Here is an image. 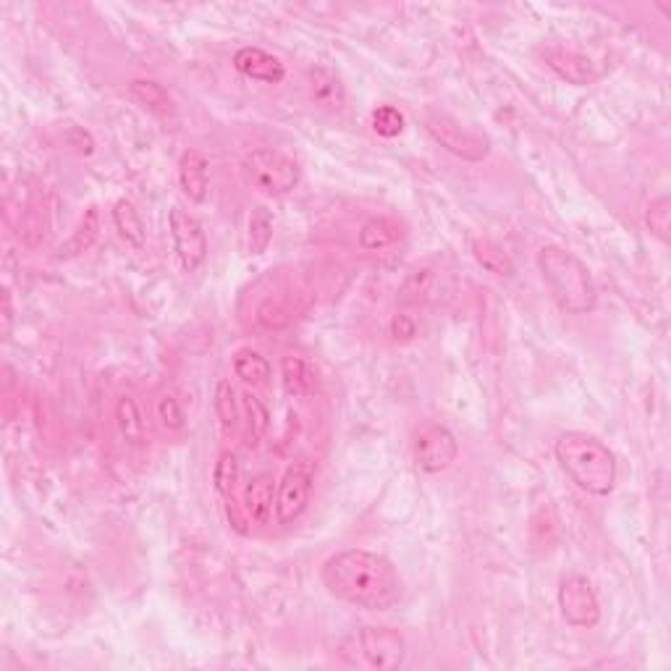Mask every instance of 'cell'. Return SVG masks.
<instances>
[{
    "label": "cell",
    "mask_w": 671,
    "mask_h": 671,
    "mask_svg": "<svg viewBox=\"0 0 671 671\" xmlns=\"http://www.w3.org/2000/svg\"><path fill=\"white\" fill-rule=\"evenodd\" d=\"M113 226H116L118 236L124 239L134 250H145L147 244V229L139 210L134 208L129 200H118L113 205Z\"/></svg>",
    "instance_id": "20"
},
{
    "label": "cell",
    "mask_w": 671,
    "mask_h": 671,
    "mask_svg": "<svg viewBox=\"0 0 671 671\" xmlns=\"http://www.w3.org/2000/svg\"><path fill=\"white\" fill-rule=\"evenodd\" d=\"M312 491H315V472H312L310 464L307 462L291 464L276 488V506H273V514H276L278 525L284 527L294 525V522L307 512Z\"/></svg>",
    "instance_id": "8"
},
{
    "label": "cell",
    "mask_w": 671,
    "mask_h": 671,
    "mask_svg": "<svg viewBox=\"0 0 671 671\" xmlns=\"http://www.w3.org/2000/svg\"><path fill=\"white\" fill-rule=\"evenodd\" d=\"M554 457L572 483L588 496H609L616 488L619 467L614 451L585 430H567L554 443Z\"/></svg>",
    "instance_id": "2"
},
{
    "label": "cell",
    "mask_w": 671,
    "mask_h": 671,
    "mask_svg": "<svg viewBox=\"0 0 671 671\" xmlns=\"http://www.w3.org/2000/svg\"><path fill=\"white\" fill-rule=\"evenodd\" d=\"M320 580L339 601L365 611H388L402 601V577L383 554L346 548L326 559Z\"/></svg>",
    "instance_id": "1"
},
{
    "label": "cell",
    "mask_w": 671,
    "mask_h": 671,
    "mask_svg": "<svg viewBox=\"0 0 671 671\" xmlns=\"http://www.w3.org/2000/svg\"><path fill=\"white\" fill-rule=\"evenodd\" d=\"M0 315H3V339L11 336V328H14V307H11V291L3 289V297H0Z\"/></svg>",
    "instance_id": "33"
},
{
    "label": "cell",
    "mask_w": 671,
    "mask_h": 671,
    "mask_svg": "<svg viewBox=\"0 0 671 671\" xmlns=\"http://www.w3.org/2000/svg\"><path fill=\"white\" fill-rule=\"evenodd\" d=\"M129 90H132V95L137 97L139 103L145 105L150 113H155V116L168 118L176 113L173 97L168 95L166 87L160 82H155V79H134V82L129 84Z\"/></svg>",
    "instance_id": "22"
},
{
    "label": "cell",
    "mask_w": 671,
    "mask_h": 671,
    "mask_svg": "<svg viewBox=\"0 0 671 671\" xmlns=\"http://www.w3.org/2000/svg\"><path fill=\"white\" fill-rule=\"evenodd\" d=\"M276 480L268 472H260L255 478H250V483L244 485V514L247 519H252L255 525H265L273 514V506H276Z\"/></svg>",
    "instance_id": "13"
},
{
    "label": "cell",
    "mask_w": 671,
    "mask_h": 671,
    "mask_svg": "<svg viewBox=\"0 0 671 671\" xmlns=\"http://www.w3.org/2000/svg\"><path fill=\"white\" fill-rule=\"evenodd\" d=\"M391 336L396 341H409L417 336V323L409 315H394L391 320Z\"/></svg>",
    "instance_id": "32"
},
{
    "label": "cell",
    "mask_w": 671,
    "mask_h": 671,
    "mask_svg": "<svg viewBox=\"0 0 671 671\" xmlns=\"http://www.w3.org/2000/svg\"><path fill=\"white\" fill-rule=\"evenodd\" d=\"M412 451H415V462L422 472L438 475V472H446L451 464L457 462L459 441L446 425L428 422L415 433Z\"/></svg>",
    "instance_id": "9"
},
{
    "label": "cell",
    "mask_w": 671,
    "mask_h": 671,
    "mask_svg": "<svg viewBox=\"0 0 671 671\" xmlns=\"http://www.w3.org/2000/svg\"><path fill=\"white\" fill-rule=\"evenodd\" d=\"M234 69L242 77L263 84H281L286 79V66L273 53L257 45H244L234 53Z\"/></svg>",
    "instance_id": "11"
},
{
    "label": "cell",
    "mask_w": 671,
    "mask_h": 671,
    "mask_svg": "<svg viewBox=\"0 0 671 671\" xmlns=\"http://www.w3.org/2000/svg\"><path fill=\"white\" fill-rule=\"evenodd\" d=\"M307 92H310L312 103H318L326 111H341L346 105L344 84L326 66H312L307 71Z\"/></svg>",
    "instance_id": "14"
},
{
    "label": "cell",
    "mask_w": 671,
    "mask_h": 671,
    "mask_svg": "<svg viewBox=\"0 0 671 671\" xmlns=\"http://www.w3.org/2000/svg\"><path fill=\"white\" fill-rule=\"evenodd\" d=\"M242 173L247 184L265 197H284L294 192L302 179L297 160L273 147H257L244 155Z\"/></svg>",
    "instance_id": "4"
},
{
    "label": "cell",
    "mask_w": 671,
    "mask_h": 671,
    "mask_svg": "<svg viewBox=\"0 0 671 671\" xmlns=\"http://www.w3.org/2000/svg\"><path fill=\"white\" fill-rule=\"evenodd\" d=\"M540 276L546 281L551 297L567 315H590L598 307V289H595L593 273L575 252L559 244L540 247L538 257Z\"/></svg>",
    "instance_id": "3"
},
{
    "label": "cell",
    "mask_w": 671,
    "mask_h": 671,
    "mask_svg": "<svg viewBox=\"0 0 671 671\" xmlns=\"http://www.w3.org/2000/svg\"><path fill=\"white\" fill-rule=\"evenodd\" d=\"M472 255L485 270H491L496 276H512L514 273V265L509 263V257L504 255L499 244L485 242V239L483 242H475L472 244Z\"/></svg>",
    "instance_id": "27"
},
{
    "label": "cell",
    "mask_w": 671,
    "mask_h": 671,
    "mask_svg": "<svg viewBox=\"0 0 671 671\" xmlns=\"http://www.w3.org/2000/svg\"><path fill=\"white\" fill-rule=\"evenodd\" d=\"M257 320H260L265 328H284V326H289L291 315L281 305L265 302V305L257 310Z\"/></svg>",
    "instance_id": "31"
},
{
    "label": "cell",
    "mask_w": 671,
    "mask_h": 671,
    "mask_svg": "<svg viewBox=\"0 0 671 671\" xmlns=\"http://www.w3.org/2000/svg\"><path fill=\"white\" fill-rule=\"evenodd\" d=\"M281 383H284L286 394L294 399H305L315 391V370L305 357L286 354L281 360Z\"/></svg>",
    "instance_id": "18"
},
{
    "label": "cell",
    "mask_w": 671,
    "mask_h": 671,
    "mask_svg": "<svg viewBox=\"0 0 671 671\" xmlns=\"http://www.w3.org/2000/svg\"><path fill=\"white\" fill-rule=\"evenodd\" d=\"M645 226L656 236L658 242L669 244L671 239V200L669 194H661L645 208Z\"/></svg>",
    "instance_id": "25"
},
{
    "label": "cell",
    "mask_w": 671,
    "mask_h": 671,
    "mask_svg": "<svg viewBox=\"0 0 671 671\" xmlns=\"http://www.w3.org/2000/svg\"><path fill=\"white\" fill-rule=\"evenodd\" d=\"M273 242V213L265 205H255L247 215V252L255 257L265 255Z\"/></svg>",
    "instance_id": "23"
},
{
    "label": "cell",
    "mask_w": 671,
    "mask_h": 671,
    "mask_svg": "<svg viewBox=\"0 0 671 671\" xmlns=\"http://www.w3.org/2000/svg\"><path fill=\"white\" fill-rule=\"evenodd\" d=\"M97 236H100V210L92 205V208L84 210L82 221L74 229V234L69 236V242H63L56 252V260H74V257L84 255L95 247Z\"/></svg>",
    "instance_id": "17"
},
{
    "label": "cell",
    "mask_w": 671,
    "mask_h": 671,
    "mask_svg": "<svg viewBox=\"0 0 671 671\" xmlns=\"http://www.w3.org/2000/svg\"><path fill=\"white\" fill-rule=\"evenodd\" d=\"M239 472H242V467H239V457H236V451H229V449L221 451L213 467V485H215V493H218L223 501L234 499L236 483H239Z\"/></svg>",
    "instance_id": "24"
},
{
    "label": "cell",
    "mask_w": 671,
    "mask_h": 671,
    "mask_svg": "<svg viewBox=\"0 0 671 671\" xmlns=\"http://www.w3.org/2000/svg\"><path fill=\"white\" fill-rule=\"evenodd\" d=\"M155 417H158V425L166 433H181L187 428V417H184V409H181L179 399L173 394H160L158 402H155Z\"/></svg>",
    "instance_id": "28"
},
{
    "label": "cell",
    "mask_w": 671,
    "mask_h": 671,
    "mask_svg": "<svg viewBox=\"0 0 671 671\" xmlns=\"http://www.w3.org/2000/svg\"><path fill=\"white\" fill-rule=\"evenodd\" d=\"M226 514H229V522H234V527L239 530V533H247V514L239 512V506H236L234 499H226Z\"/></svg>",
    "instance_id": "34"
},
{
    "label": "cell",
    "mask_w": 671,
    "mask_h": 671,
    "mask_svg": "<svg viewBox=\"0 0 671 671\" xmlns=\"http://www.w3.org/2000/svg\"><path fill=\"white\" fill-rule=\"evenodd\" d=\"M399 239H402L399 223L386 218V215L367 218V221L360 226V234H357V242H360V247L365 252H378L386 250V247H394Z\"/></svg>",
    "instance_id": "19"
},
{
    "label": "cell",
    "mask_w": 671,
    "mask_h": 671,
    "mask_svg": "<svg viewBox=\"0 0 671 671\" xmlns=\"http://www.w3.org/2000/svg\"><path fill=\"white\" fill-rule=\"evenodd\" d=\"M168 231H171L173 252H176L181 270L184 273L200 270L208 260V236H205L202 223L181 205H173L168 213Z\"/></svg>",
    "instance_id": "7"
},
{
    "label": "cell",
    "mask_w": 671,
    "mask_h": 671,
    "mask_svg": "<svg viewBox=\"0 0 671 671\" xmlns=\"http://www.w3.org/2000/svg\"><path fill=\"white\" fill-rule=\"evenodd\" d=\"M215 415L221 420L223 430H234L239 422V402H236V391L229 381H218L215 386Z\"/></svg>",
    "instance_id": "29"
},
{
    "label": "cell",
    "mask_w": 671,
    "mask_h": 671,
    "mask_svg": "<svg viewBox=\"0 0 671 671\" xmlns=\"http://www.w3.org/2000/svg\"><path fill=\"white\" fill-rule=\"evenodd\" d=\"M234 375L247 386H265L273 375V365L257 349L244 346L234 354Z\"/></svg>",
    "instance_id": "21"
},
{
    "label": "cell",
    "mask_w": 671,
    "mask_h": 671,
    "mask_svg": "<svg viewBox=\"0 0 671 671\" xmlns=\"http://www.w3.org/2000/svg\"><path fill=\"white\" fill-rule=\"evenodd\" d=\"M425 132L446 153L457 155V158L467 160V163H480V160L491 155V139L480 132H472V129L459 124L457 118L446 116V113H428L425 116Z\"/></svg>",
    "instance_id": "5"
},
{
    "label": "cell",
    "mask_w": 671,
    "mask_h": 671,
    "mask_svg": "<svg viewBox=\"0 0 671 671\" xmlns=\"http://www.w3.org/2000/svg\"><path fill=\"white\" fill-rule=\"evenodd\" d=\"M357 645H360L365 664L378 671H394L404 664L407 658V643L404 635L394 627H378L367 624L357 632Z\"/></svg>",
    "instance_id": "10"
},
{
    "label": "cell",
    "mask_w": 671,
    "mask_h": 671,
    "mask_svg": "<svg viewBox=\"0 0 671 671\" xmlns=\"http://www.w3.org/2000/svg\"><path fill=\"white\" fill-rule=\"evenodd\" d=\"M116 428L129 446H145L147 443V420L145 412L132 394H121L116 399Z\"/></svg>",
    "instance_id": "15"
},
{
    "label": "cell",
    "mask_w": 671,
    "mask_h": 671,
    "mask_svg": "<svg viewBox=\"0 0 671 671\" xmlns=\"http://www.w3.org/2000/svg\"><path fill=\"white\" fill-rule=\"evenodd\" d=\"M546 63L554 74H559L564 82L575 84V87H585V84H590L595 79L590 58H585L582 53H575V50H548Z\"/></svg>",
    "instance_id": "16"
},
{
    "label": "cell",
    "mask_w": 671,
    "mask_h": 671,
    "mask_svg": "<svg viewBox=\"0 0 671 671\" xmlns=\"http://www.w3.org/2000/svg\"><path fill=\"white\" fill-rule=\"evenodd\" d=\"M244 412H247V428H250V441L260 443L270 430V409L265 407V402L257 394L247 391L242 394Z\"/></svg>",
    "instance_id": "26"
},
{
    "label": "cell",
    "mask_w": 671,
    "mask_h": 671,
    "mask_svg": "<svg viewBox=\"0 0 671 671\" xmlns=\"http://www.w3.org/2000/svg\"><path fill=\"white\" fill-rule=\"evenodd\" d=\"M370 124H373V132L378 137L394 139L404 132L407 121H404V113L399 108H394V105H381V108L373 111V121Z\"/></svg>",
    "instance_id": "30"
},
{
    "label": "cell",
    "mask_w": 671,
    "mask_h": 671,
    "mask_svg": "<svg viewBox=\"0 0 671 671\" xmlns=\"http://www.w3.org/2000/svg\"><path fill=\"white\" fill-rule=\"evenodd\" d=\"M179 184L189 202L200 205L210 192V160L200 150H187L179 158Z\"/></svg>",
    "instance_id": "12"
},
{
    "label": "cell",
    "mask_w": 671,
    "mask_h": 671,
    "mask_svg": "<svg viewBox=\"0 0 671 671\" xmlns=\"http://www.w3.org/2000/svg\"><path fill=\"white\" fill-rule=\"evenodd\" d=\"M556 601H559L561 619L575 630H593L595 624L601 622L598 593H595L593 582L580 572H569L561 577Z\"/></svg>",
    "instance_id": "6"
}]
</instances>
